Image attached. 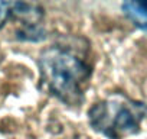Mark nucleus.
<instances>
[{
  "label": "nucleus",
  "instance_id": "obj_1",
  "mask_svg": "<svg viewBox=\"0 0 147 139\" xmlns=\"http://www.w3.org/2000/svg\"><path fill=\"white\" fill-rule=\"evenodd\" d=\"M39 68L46 89L68 104H78L90 80V67L74 52L52 46L40 54Z\"/></svg>",
  "mask_w": 147,
  "mask_h": 139
},
{
  "label": "nucleus",
  "instance_id": "obj_2",
  "mask_svg": "<svg viewBox=\"0 0 147 139\" xmlns=\"http://www.w3.org/2000/svg\"><path fill=\"white\" fill-rule=\"evenodd\" d=\"M91 126L111 139H123L124 136L138 132L146 116L143 103L134 102L125 96L114 94L98 102L88 112Z\"/></svg>",
  "mask_w": 147,
  "mask_h": 139
},
{
  "label": "nucleus",
  "instance_id": "obj_3",
  "mask_svg": "<svg viewBox=\"0 0 147 139\" xmlns=\"http://www.w3.org/2000/svg\"><path fill=\"white\" fill-rule=\"evenodd\" d=\"M127 18L138 28L147 31V0H131L123 5Z\"/></svg>",
  "mask_w": 147,
  "mask_h": 139
},
{
  "label": "nucleus",
  "instance_id": "obj_4",
  "mask_svg": "<svg viewBox=\"0 0 147 139\" xmlns=\"http://www.w3.org/2000/svg\"><path fill=\"white\" fill-rule=\"evenodd\" d=\"M10 10L26 25H35V22H38L42 16V10L36 5L30 3H10Z\"/></svg>",
  "mask_w": 147,
  "mask_h": 139
},
{
  "label": "nucleus",
  "instance_id": "obj_5",
  "mask_svg": "<svg viewBox=\"0 0 147 139\" xmlns=\"http://www.w3.org/2000/svg\"><path fill=\"white\" fill-rule=\"evenodd\" d=\"M12 10H10V3L7 2H0V28L5 26V23L7 22L9 16H10Z\"/></svg>",
  "mask_w": 147,
  "mask_h": 139
}]
</instances>
